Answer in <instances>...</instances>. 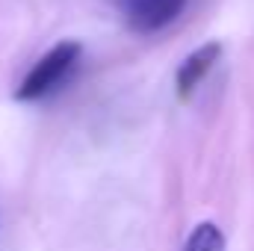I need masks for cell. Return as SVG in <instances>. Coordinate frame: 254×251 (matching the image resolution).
I'll return each mask as SVG.
<instances>
[{
	"label": "cell",
	"instance_id": "obj_4",
	"mask_svg": "<svg viewBox=\"0 0 254 251\" xmlns=\"http://www.w3.org/2000/svg\"><path fill=\"white\" fill-rule=\"evenodd\" d=\"M184 251H225V234L216 222H198Z\"/></svg>",
	"mask_w": 254,
	"mask_h": 251
},
{
	"label": "cell",
	"instance_id": "obj_1",
	"mask_svg": "<svg viewBox=\"0 0 254 251\" xmlns=\"http://www.w3.org/2000/svg\"><path fill=\"white\" fill-rule=\"evenodd\" d=\"M83 57V45L80 42H60L57 48H51L39 63L30 68V74L21 80L15 98L18 101H42L51 92H57L68 80V74L74 71V65Z\"/></svg>",
	"mask_w": 254,
	"mask_h": 251
},
{
	"label": "cell",
	"instance_id": "obj_2",
	"mask_svg": "<svg viewBox=\"0 0 254 251\" xmlns=\"http://www.w3.org/2000/svg\"><path fill=\"white\" fill-rule=\"evenodd\" d=\"M187 0H125V21L127 27L139 36H151L166 30L181 12H184Z\"/></svg>",
	"mask_w": 254,
	"mask_h": 251
},
{
	"label": "cell",
	"instance_id": "obj_3",
	"mask_svg": "<svg viewBox=\"0 0 254 251\" xmlns=\"http://www.w3.org/2000/svg\"><path fill=\"white\" fill-rule=\"evenodd\" d=\"M222 57V42H207L201 45L198 51H192L190 57L181 63L178 68V77H175V89H178V98L187 101L192 92L201 86V80L210 74V68L219 63Z\"/></svg>",
	"mask_w": 254,
	"mask_h": 251
}]
</instances>
